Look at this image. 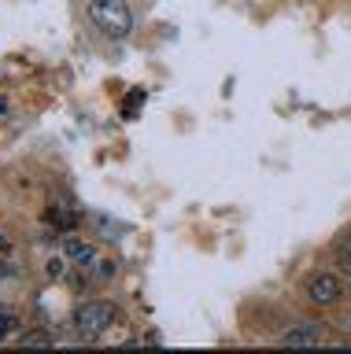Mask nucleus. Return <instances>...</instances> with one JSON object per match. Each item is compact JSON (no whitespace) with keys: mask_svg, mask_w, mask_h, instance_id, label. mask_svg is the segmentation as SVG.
Instances as JSON below:
<instances>
[{"mask_svg":"<svg viewBox=\"0 0 351 354\" xmlns=\"http://www.w3.org/2000/svg\"><path fill=\"white\" fill-rule=\"evenodd\" d=\"M118 328V310L111 303H82L78 314H74V332L82 339H104L107 332Z\"/></svg>","mask_w":351,"mask_h":354,"instance_id":"nucleus-2","label":"nucleus"},{"mask_svg":"<svg viewBox=\"0 0 351 354\" xmlns=\"http://www.w3.org/2000/svg\"><path fill=\"white\" fill-rule=\"evenodd\" d=\"M19 332H23V317L12 306H0V339H12Z\"/></svg>","mask_w":351,"mask_h":354,"instance_id":"nucleus-6","label":"nucleus"},{"mask_svg":"<svg viewBox=\"0 0 351 354\" xmlns=\"http://www.w3.org/2000/svg\"><path fill=\"white\" fill-rule=\"evenodd\" d=\"M93 266H96V270H93V277H100V281H107V277H115V262H107V259H96Z\"/></svg>","mask_w":351,"mask_h":354,"instance_id":"nucleus-9","label":"nucleus"},{"mask_svg":"<svg viewBox=\"0 0 351 354\" xmlns=\"http://www.w3.org/2000/svg\"><path fill=\"white\" fill-rule=\"evenodd\" d=\"M19 339H23V347H52V332H19Z\"/></svg>","mask_w":351,"mask_h":354,"instance_id":"nucleus-7","label":"nucleus"},{"mask_svg":"<svg viewBox=\"0 0 351 354\" xmlns=\"http://www.w3.org/2000/svg\"><path fill=\"white\" fill-rule=\"evenodd\" d=\"M336 266H340V273H348V277H351V248L336 254Z\"/></svg>","mask_w":351,"mask_h":354,"instance_id":"nucleus-10","label":"nucleus"},{"mask_svg":"<svg viewBox=\"0 0 351 354\" xmlns=\"http://www.w3.org/2000/svg\"><path fill=\"white\" fill-rule=\"evenodd\" d=\"M141 104H145V93H141V88H134V93L126 96V104H123V115H126V118H134Z\"/></svg>","mask_w":351,"mask_h":354,"instance_id":"nucleus-8","label":"nucleus"},{"mask_svg":"<svg viewBox=\"0 0 351 354\" xmlns=\"http://www.w3.org/2000/svg\"><path fill=\"white\" fill-rule=\"evenodd\" d=\"M348 295H351V277H348Z\"/></svg>","mask_w":351,"mask_h":354,"instance_id":"nucleus-13","label":"nucleus"},{"mask_svg":"<svg viewBox=\"0 0 351 354\" xmlns=\"http://www.w3.org/2000/svg\"><path fill=\"white\" fill-rule=\"evenodd\" d=\"M325 339V325L322 321H300L281 336V347H318Z\"/></svg>","mask_w":351,"mask_h":354,"instance_id":"nucleus-4","label":"nucleus"},{"mask_svg":"<svg viewBox=\"0 0 351 354\" xmlns=\"http://www.w3.org/2000/svg\"><path fill=\"white\" fill-rule=\"evenodd\" d=\"M344 328H348V332H351V314H348V317H344Z\"/></svg>","mask_w":351,"mask_h":354,"instance_id":"nucleus-12","label":"nucleus"},{"mask_svg":"<svg viewBox=\"0 0 351 354\" xmlns=\"http://www.w3.org/2000/svg\"><path fill=\"white\" fill-rule=\"evenodd\" d=\"M63 273H67V262H63V259H52V262H48V277H63Z\"/></svg>","mask_w":351,"mask_h":354,"instance_id":"nucleus-11","label":"nucleus"},{"mask_svg":"<svg viewBox=\"0 0 351 354\" xmlns=\"http://www.w3.org/2000/svg\"><path fill=\"white\" fill-rule=\"evenodd\" d=\"M303 295H307V303H314V306H333L336 299L344 295V284H340L336 273H314L311 281H307Z\"/></svg>","mask_w":351,"mask_h":354,"instance_id":"nucleus-3","label":"nucleus"},{"mask_svg":"<svg viewBox=\"0 0 351 354\" xmlns=\"http://www.w3.org/2000/svg\"><path fill=\"white\" fill-rule=\"evenodd\" d=\"M89 19L96 30L115 41L129 37V30H134V11L126 0H89Z\"/></svg>","mask_w":351,"mask_h":354,"instance_id":"nucleus-1","label":"nucleus"},{"mask_svg":"<svg viewBox=\"0 0 351 354\" xmlns=\"http://www.w3.org/2000/svg\"><path fill=\"white\" fill-rule=\"evenodd\" d=\"M63 254H67L71 262L85 266V270H89V266H93L96 259H100L93 243H89V240H82V236H63Z\"/></svg>","mask_w":351,"mask_h":354,"instance_id":"nucleus-5","label":"nucleus"}]
</instances>
